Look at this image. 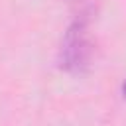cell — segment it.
Wrapping results in <instances>:
<instances>
[{"mask_svg":"<svg viewBox=\"0 0 126 126\" xmlns=\"http://www.w3.org/2000/svg\"><path fill=\"white\" fill-rule=\"evenodd\" d=\"M93 57V43L89 37V28L85 18H77L65 32L59 51V65L67 73L83 75Z\"/></svg>","mask_w":126,"mask_h":126,"instance_id":"6da1fadb","label":"cell"},{"mask_svg":"<svg viewBox=\"0 0 126 126\" xmlns=\"http://www.w3.org/2000/svg\"><path fill=\"white\" fill-rule=\"evenodd\" d=\"M122 94H124V98H126V81H124V85H122Z\"/></svg>","mask_w":126,"mask_h":126,"instance_id":"7a4b0ae2","label":"cell"}]
</instances>
